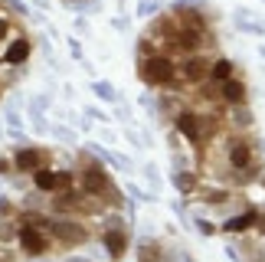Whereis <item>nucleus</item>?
Here are the masks:
<instances>
[{
  "instance_id": "0eeeda50",
  "label": "nucleus",
  "mask_w": 265,
  "mask_h": 262,
  "mask_svg": "<svg viewBox=\"0 0 265 262\" xmlns=\"http://www.w3.org/2000/svg\"><path fill=\"white\" fill-rule=\"evenodd\" d=\"M229 161H233V167H249V161H252V151L245 148V144H236L233 148V154H229Z\"/></svg>"
},
{
  "instance_id": "4468645a",
  "label": "nucleus",
  "mask_w": 265,
  "mask_h": 262,
  "mask_svg": "<svg viewBox=\"0 0 265 262\" xmlns=\"http://www.w3.org/2000/svg\"><path fill=\"white\" fill-rule=\"evenodd\" d=\"M4 170H7V164H4V161H0V174H4Z\"/></svg>"
},
{
  "instance_id": "f03ea898",
  "label": "nucleus",
  "mask_w": 265,
  "mask_h": 262,
  "mask_svg": "<svg viewBox=\"0 0 265 262\" xmlns=\"http://www.w3.org/2000/svg\"><path fill=\"white\" fill-rule=\"evenodd\" d=\"M52 236H59L63 242H85V230L79 223H52Z\"/></svg>"
},
{
  "instance_id": "423d86ee",
  "label": "nucleus",
  "mask_w": 265,
  "mask_h": 262,
  "mask_svg": "<svg viewBox=\"0 0 265 262\" xmlns=\"http://www.w3.org/2000/svg\"><path fill=\"white\" fill-rule=\"evenodd\" d=\"M105 249H108L115 259L125 256V249H128V236H125V233H108V236H105Z\"/></svg>"
},
{
  "instance_id": "f8f14e48",
  "label": "nucleus",
  "mask_w": 265,
  "mask_h": 262,
  "mask_svg": "<svg viewBox=\"0 0 265 262\" xmlns=\"http://www.w3.org/2000/svg\"><path fill=\"white\" fill-rule=\"evenodd\" d=\"M72 184V174H56V190H66Z\"/></svg>"
},
{
  "instance_id": "9b49d317",
  "label": "nucleus",
  "mask_w": 265,
  "mask_h": 262,
  "mask_svg": "<svg viewBox=\"0 0 265 262\" xmlns=\"http://www.w3.org/2000/svg\"><path fill=\"white\" fill-rule=\"evenodd\" d=\"M177 184H180V190H183V194H190V190H193V184H197V177H193V174H180V177H177Z\"/></svg>"
},
{
  "instance_id": "1a4fd4ad",
  "label": "nucleus",
  "mask_w": 265,
  "mask_h": 262,
  "mask_svg": "<svg viewBox=\"0 0 265 262\" xmlns=\"http://www.w3.org/2000/svg\"><path fill=\"white\" fill-rule=\"evenodd\" d=\"M255 220H259V213H255V210H249V213L236 216V220H229V223H226V230H236V233H239V230H249Z\"/></svg>"
},
{
  "instance_id": "ddd939ff",
  "label": "nucleus",
  "mask_w": 265,
  "mask_h": 262,
  "mask_svg": "<svg viewBox=\"0 0 265 262\" xmlns=\"http://www.w3.org/2000/svg\"><path fill=\"white\" fill-rule=\"evenodd\" d=\"M66 262H88V259H66Z\"/></svg>"
},
{
  "instance_id": "6e6552de",
  "label": "nucleus",
  "mask_w": 265,
  "mask_h": 262,
  "mask_svg": "<svg viewBox=\"0 0 265 262\" xmlns=\"http://www.w3.org/2000/svg\"><path fill=\"white\" fill-rule=\"evenodd\" d=\"M36 164H40V151L26 148V151H20V154H16V167H20V170H33Z\"/></svg>"
},
{
  "instance_id": "20e7f679",
  "label": "nucleus",
  "mask_w": 265,
  "mask_h": 262,
  "mask_svg": "<svg viewBox=\"0 0 265 262\" xmlns=\"http://www.w3.org/2000/svg\"><path fill=\"white\" fill-rule=\"evenodd\" d=\"M82 184H85V190L88 194H105L108 190V177L102 174V170H85V177H82Z\"/></svg>"
},
{
  "instance_id": "f257e3e1",
  "label": "nucleus",
  "mask_w": 265,
  "mask_h": 262,
  "mask_svg": "<svg viewBox=\"0 0 265 262\" xmlns=\"http://www.w3.org/2000/svg\"><path fill=\"white\" fill-rule=\"evenodd\" d=\"M223 102L226 105H242L245 102V85H242V79H236V72L229 79H223Z\"/></svg>"
},
{
  "instance_id": "7ed1b4c3",
  "label": "nucleus",
  "mask_w": 265,
  "mask_h": 262,
  "mask_svg": "<svg viewBox=\"0 0 265 262\" xmlns=\"http://www.w3.org/2000/svg\"><path fill=\"white\" fill-rule=\"evenodd\" d=\"M177 128L187 134L190 141H200V118H197V112H180V115H177Z\"/></svg>"
},
{
  "instance_id": "39448f33",
  "label": "nucleus",
  "mask_w": 265,
  "mask_h": 262,
  "mask_svg": "<svg viewBox=\"0 0 265 262\" xmlns=\"http://www.w3.org/2000/svg\"><path fill=\"white\" fill-rule=\"evenodd\" d=\"M20 239H23V249L30 252V256H40V252L46 249V239H43L36 230H30V226H26V230L20 233Z\"/></svg>"
},
{
  "instance_id": "9d476101",
  "label": "nucleus",
  "mask_w": 265,
  "mask_h": 262,
  "mask_svg": "<svg viewBox=\"0 0 265 262\" xmlns=\"http://www.w3.org/2000/svg\"><path fill=\"white\" fill-rule=\"evenodd\" d=\"M36 187H40V190H56V174H49V170H36Z\"/></svg>"
}]
</instances>
